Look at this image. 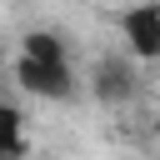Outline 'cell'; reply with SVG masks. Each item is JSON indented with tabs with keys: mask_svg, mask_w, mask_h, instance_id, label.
<instances>
[{
	"mask_svg": "<svg viewBox=\"0 0 160 160\" xmlns=\"http://www.w3.org/2000/svg\"><path fill=\"white\" fill-rule=\"evenodd\" d=\"M25 155V140H20V110L0 100V160H15Z\"/></svg>",
	"mask_w": 160,
	"mask_h": 160,
	"instance_id": "277c9868",
	"label": "cell"
},
{
	"mask_svg": "<svg viewBox=\"0 0 160 160\" xmlns=\"http://www.w3.org/2000/svg\"><path fill=\"white\" fill-rule=\"evenodd\" d=\"M120 30H125V45L140 55V60H160V0H140L120 15Z\"/></svg>",
	"mask_w": 160,
	"mask_h": 160,
	"instance_id": "7a4b0ae2",
	"label": "cell"
},
{
	"mask_svg": "<svg viewBox=\"0 0 160 160\" xmlns=\"http://www.w3.org/2000/svg\"><path fill=\"white\" fill-rule=\"evenodd\" d=\"M95 95L110 100V105L130 100V95H135V75H130V65H120V60H100V70H95Z\"/></svg>",
	"mask_w": 160,
	"mask_h": 160,
	"instance_id": "3957f363",
	"label": "cell"
},
{
	"mask_svg": "<svg viewBox=\"0 0 160 160\" xmlns=\"http://www.w3.org/2000/svg\"><path fill=\"white\" fill-rule=\"evenodd\" d=\"M15 75H20V85L30 90V95H45V100H65L75 85V75H70V60H35V55H20V65H15Z\"/></svg>",
	"mask_w": 160,
	"mask_h": 160,
	"instance_id": "6da1fadb",
	"label": "cell"
},
{
	"mask_svg": "<svg viewBox=\"0 0 160 160\" xmlns=\"http://www.w3.org/2000/svg\"><path fill=\"white\" fill-rule=\"evenodd\" d=\"M20 55H35V60H65V45H60V35H50V30H30L25 45H20Z\"/></svg>",
	"mask_w": 160,
	"mask_h": 160,
	"instance_id": "5b68a950",
	"label": "cell"
}]
</instances>
